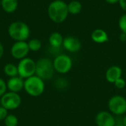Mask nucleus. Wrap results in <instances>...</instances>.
Here are the masks:
<instances>
[{"mask_svg": "<svg viewBox=\"0 0 126 126\" xmlns=\"http://www.w3.org/2000/svg\"><path fill=\"white\" fill-rule=\"evenodd\" d=\"M123 124L125 126H126V116L123 118Z\"/></svg>", "mask_w": 126, "mask_h": 126, "instance_id": "c85d7f7f", "label": "nucleus"}, {"mask_svg": "<svg viewBox=\"0 0 126 126\" xmlns=\"http://www.w3.org/2000/svg\"><path fill=\"white\" fill-rule=\"evenodd\" d=\"M9 36L16 41H25L30 37V30L29 26L21 21L11 23L7 30Z\"/></svg>", "mask_w": 126, "mask_h": 126, "instance_id": "f03ea898", "label": "nucleus"}, {"mask_svg": "<svg viewBox=\"0 0 126 126\" xmlns=\"http://www.w3.org/2000/svg\"><path fill=\"white\" fill-rule=\"evenodd\" d=\"M68 10L72 15H78L82 10V4L79 1H72L68 4Z\"/></svg>", "mask_w": 126, "mask_h": 126, "instance_id": "a211bd4d", "label": "nucleus"}, {"mask_svg": "<svg viewBox=\"0 0 126 126\" xmlns=\"http://www.w3.org/2000/svg\"><path fill=\"white\" fill-rule=\"evenodd\" d=\"M123 71L119 66H112L109 67L106 72V79L109 83H114L119 78H122Z\"/></svg>", "mask_w": 126, "mask_h": 126, "instance_id": "ddd939ff", "label": "nucleus"}, {"mask_svg": "<svg viewBox=\"0 0 126 126\" xmlns=\"http://www.w3.org/2000/svg\"><path fill=\"white\" fill-rule=\"evenodd\" d=\"M55 72L53 61L49 58H41L36 62L35 75L44 80H50Z\"/></svg>", "mask_w": 126, "mask_h": 126, "instance_id": "20e7f679", "label": "nucleus"}, {"mask_svg": "<svg viewBox=\"0 0 126 126\" xmlns=\"http://www.w3.org/2000/svg\"><path fill=\"white\" fill-rule=\"evenodd\" d=\"M119 27L123 33L126 34V13L123 15L119 19Z\"/></svg>", "mask_w": 126, "mask_h": 126, "instance_id": "412c9836", "label": "nucleus"}, {"mask_svg": "<svg viewBox=\"0 0 126 126\" xmlns=\"http://www.w3.org/2000/svg\"><path fill=\"white\" fill-rule=\"evenodd\" d=\"M4 122L5 126H17L18 124V119L14 114H8Z\"/></svg>", "mask_w": 126, "mask_h": 126, "instance_id": "aec40b11", "label": "nucleus"}, {"mask_svg": "<svg viewBox=\"0 0 126 126\" xmlns=\"http://www.w3.org/2000/svg\"><path fill=\"white\" fill-rule=\"evenodd\" d=\"M27 44H28L30 51L37 52L40 50V49L41 48V42L39 39H37V38L31 39Z\"/></svg>", "mask_w": 126, "mask_h": 126, "instance_id": "6ab92c4d", "label": "nucleus"}, {"mask_svg": "<svg viewBox=\"0 0 126 126\" xmlns=\"http://www.w3.org/2000/svg\"><path fill=\"white\" fill-rule=\"evenodd\" d=\"M114 86H115L117 89H122L125 88V86H126V82L123 78H119L118 80H117L114 82Z\"/></svg>", "mask_w": 126, "mask_h": 126, "instance_id": "5701e85b", "label": "nucleus"}, {"mask_svg": "<svg viewBox=\"0 0 126 126\" xmlns=\"http://www.w3.org/2000/svg\"><path fill=\"white\" fill-rule=\"evenodd\" d=\"M72 58L65 54H61L55 57L53 61L55 71L60 74L68 73L72 67Z\"/></svg>", "mask_w": 126, "mask_h": 126, "instance_id": "0eeeda50", "label": "nucleus"}, {"mask_svg": "<svg viewBox=\"0 0 126 126\" xmlns=\"http://www.w3.org/2000/svg\"><path fill=\"white\" fill-rule=\"evenodd\" d=\"M18 76L23 79H27L35 75L36 62L30 58H24L20 60L18 66Z\"/></svg>", "mask_w": 126, "mask_h": 126, "instance_id": "39448f33", "label": "nucleus"}, {"mask_svg": "<svg viewBox=\"0 0 126 126\" xmlns=\"http://www.w3.org/2000/svg\"><path fill=\"white\" fill-rule=\"evenodd\" d=\"M24 80L19 76L10 78L7 82V86L9 92L18 93L22 89H24Z\"/></svg>", "mask_w": 126, "mask_h": 126, "instance_id": "f8f14e48", "label": "nucleus"}, {"mask_svg": "<svg viewBox=\"0 0 126 126\" xmlns=\"http://www.w3.org/2000/svg\"><path fill=\"white\" fill-rule=\"evenodd\" d=\"M30 49L26 41H16L10 49L12 57L16 60H21L27 58Z\"/></svg>", "mask_w": 126, "mask_h": 126, "instance_id": "1a4fd4ad", "label": "nucleus"}, {"mask_svg": "<svg viewBox=\"0 0 126 126\" xmlns=\"http://www.w3.org/2000/svg\"><path fill=\"white\" fill-rule=\"evenodd\" d=\"M49 18L55 23L63 22L68 17V4L62 0H55L52 1L47 9Z\"/></svg>", "mask_w": 126, "mask_h": 126, "instance_id": "f257e3e1", "label": "nucleus"}, {"mask_svg": "<svg viewBox=\"0 0 126 126\" xmlns=\"http://www.w3.org/2000/svg\"><path fill=\"white\" fill-rule=\"evenodd\" d=\"M63 38L60 32H54L49 37V42L51 47L54 48H58L63 45Z\"/></svg>", "mask_w": 126, "mask_h": 126, "instance_id": "dca6fc26", "label": "nucleus"}, {"mask_svg": "<svg viewBox=\"0 0 126 126\" xmlns=\"http://www.w3.org/2000/svg\"><path fill=\"white\" fill-rule=\"evenodd\" d=\"M95 122L97 126H114L117 123L114 115L106 111H100L97 114Z\"/></svg>", "mask_w": 126, "mask_h": 126, "instance_id": "9d476101", "label": "nucleus"}, {"mask_svg": "<svg viewBox=\"0 0 126 126\" xmlns=\"http://www.w3.org/2000/svg\"><path fill=\"white\" fill-rule=\"evenodd\" d=\"M7 83L4 79L0 78V97L7 92Z\"/></svg>", "mask_w": 126, "mask_h": 126, "instance_id": "4be33fe9", "label": "nucleus"}, {"mask_svg": "<svg viewBox=\"0 0 126 126\" xmlns=\"http://www.w3.org/2000/svg\"><path fill=\"white\" fill-rule=\"evenodd\" d=\"M4 73L9 78H13L18 76V67L13 63H7L4 66Z\"/></svg>", "mask_w": 126, "mask_h": 126, "instance_id": "f3484780", "label": "nucleus"}, {"mask_svg": "<svg viewBox=\"0 0 126 126\" xmlns=\"http://www.w3.org/2000/svg\"><path fill=\"white\" fill-rule=\"evenodd\" d=\"M1 6L4 12L14 13L18 7V0H1Z\"/></svg>", "mask_w": 126, "mask_h": 126, "instance_id": "2eb2a0df", "label": "nucleus"}, {"mask_svg": "<svg viewBox=\"0 0 126 126\" xmlns=\"http://www.w3.org/2000/svg\"><path fill=\"white\" fill-rule=\"evenodd\" d=\"M63 47L69 52H77L82 47L81 42L78 38L73 36H68L63 38Z\"/></svg>", "mask_w": 126, "mask_h": 126, "instance_id": "9b49d317", "label": "nucleus"}, {"mask_svg": "<svg viewBox=\"0 0 126 126\" xmlns=\"http://www.w3.org/2000/svg\"><path fill=\"white\" fill-rule=\"evenodd\" d=\"M8 115V111L4 108L3 106H0V121L4 120V119Z\"/></svg>", "mask_w": 126, "mask_h": 126, "instance_id": "b1692460", "label": "nucleus"}, {"mask_svg": "<svg viewBox=\"0 0 126 126\" xmlns=\"http://www.w3.org/2000/svg\"><path fill=\"white\" fill-rule=\"evenodd\" d=\"M3 54H4V47H3L2 44L1 43V41H0V59L3 56Z\"/></svg>", "mask_w": 126, "mask_h": 126, "instance_id": "a878e982", "label": "nucleus"}, {"mask_svg": "<svg viewBox=\"0 0 126 126\" xmlns=\"http://www.w3.org/2000/svg\"><path fill=\"white\" fill-rule=\"evenodd\" d=\"M24 89L31 97H39L45 90L44 80L35 75L24 80Z\"/></svg>", "mask_w": 126, "mask_h": 126, "instance_id": "7ed1b4c3", "label": "nucleus"}, {"mask_svg": "<svg viewBox=\"0 0 126 126\" xmlns=\"http://www.w3.org/2000/svg\"><path fill=\"white\" fill-rule=\"evenodd\" d=\"M91 38L92 41L97 44H104L109 40L107 32L103 29H100V28L96 29L92 32L91 35Z\"/></svg>", "mask_w": 126, "mask_h": 126, "instance_id": "4468645a", "label": "nucleus"}, {"mask_svg": "<svg viewBox=\"0 0 126 126\" xmlns=\"http://www.w3.org/2000/svg\"><path fill=\"white\" fill-rule=\"evenodd\" d=\"M109 4H117L119 3V0H105Z\"/></svg>", "mask_w": 126, "mask_h": 126, "instance_id": "cd10ccee", "label": "nucleus"}, {"mask_svg": "<svg viewBox=\"0 0 126 126\" xmlns=\"http://www.w3.org/2000/svg\"><path fill=\"white\" fill-rule=\"evenodd\" d=\"M120 41H126V34L125 33H121L120 34Z\"/></svg>", "mask_w": 126, "mask_h": 126, "instance_id": "bb28decb", "label": "nucleus"}, {"mask_svg": "<svg viewBox=\"0 0 126 126\" xmlns=\"http://www.w3.org/2000/svg\"><path fill=\"white\" fill-rule=\"evenodd\" d=\"M114 126H125L123 123H116V125Z\"/></svg>", "mask_w": 126, "mask_h": 126, "instance_id": "c756f323", "label": "nucleus"}, {"mask_svg": "<svg viewBox=\"0 0 126 126\" xmlns=\"http://www.w3.org/2000/svg\"><path fill=\"white\" fill-rule=\"evenodd\" d=\"M119 4L120 7L123 10L126 11V0H119Z\"/></svg>", "mask_w": 126, "mask_h": 126, "instance_id": "393cba45", "label": "nucleus"}, {"mask_svg": "<svg viewBox=\"0 0 126 126\" xmlns=\"http://www.w3.org/2000/svg\"><path fill=\"white\" fill-rule=\"evenodd\" d=\"M21 103V98L18 93L7 92L0 97V104L7 111L17 109Z\"/></svg>", "mask_w": 126, "mask_h": 126, "instance_id": "423d86ee", "label": "nucleus"}, {"mask_svg": "<svg viewBox=\"0 0 126 126\" xmlns=\"http://www.w3.org/2000/svg\"><path fill=\"white\" fill-rule=\"evenodd\" d=\"M108 107L112 114L123 115L126 113V99L121 95H115L110 98Z\"/></svg>", "mask_w": 126, "mask_h": 126, "instance_id": "6e6552de", "label": "nucleus"}]
</instances>
